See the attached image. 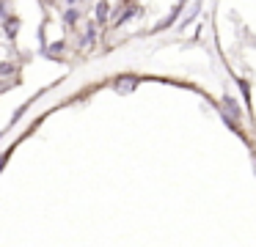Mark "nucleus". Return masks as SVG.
Here are the masks:
<instances>
[{"instance_id":"obj_1","label":"nucleus","mask_w":256,"mask_h":247,"mask_svg":"<svg viewBox=\"0 0 256 247\" xmlns=\"http://www.w3.org/2000/svg\"><path fill=\"white\" fill-rule=\"evenodd\" d=\"M135 88H138V77H132V74H124V77H118V80H116V91L122 93V96L132 93Z\"/></svg>"},{"instance_id":"obj_2","label":"nucleus","mask_w":256,"mask_h":247,"mask_svg":"<svg viewBox=\"0 0 256 247\" xmlns=\"http://www.w3.org/2000/svg\"><path fill=\"white\" fill-rule=\"evenodd\" d=\"M182 5H184V0H179V3H176V5H174V8H171V14H168V16H166V19H162V22H160V25H157V27H154V33H157V30H166V27H171V25H174V22H176V16H179V14H182Z\"/></svg>"},{"instance_id":"obj_3","label":"nucleus","mask_w":256,"mask_h":247,"mask_svg":"<svg viewBox=\"0 0 256 247\" xmlns=\"http://www.w3.org/2000/svg\"><path fill=\"white\" fill-rule=\"evenodd\" d=\"M108 16H110V3H108V0H100V3H96V22L105 25Z\"/></svg>"},{"instance_id":"obj_4","label":"nucleus","mask_w":256,"mask_h":247,"mask_svg":"<svg viewBox=\"0 0 256 247\" xmlns=\"http://www.w3.org/2000/svg\"><path fill=\"white\" fill-rule=\"evenodd\" d=\"M94 38H96V25L94 22H88V30L83 33V38H80V47H91V44H94Z\"/></svg>"},{"instance_id":"obj_5","label":"nucleus","mask_w":256,"mask_h":247,"mask_svg":"<svg viewBox=\"0 0 256 247\" xmlns=\"http://www.w3.org/2000/svg\"><path fill=\"white\" fill-rule=\"evenodd\" d=\"M17 25H20V19L17 16H6V36H17Z\"/></svg>"},{"instance_id":"obj_6","label":"nucleus","mask_w":256,"mask_h":247,"mask_svg":"<svg viewBox=\"0 0 256 247\" xmlns=\"http://www.w3.org/2000/svg\"><path fill=\"white\" fill-rule=\"evenodd\" d=\"M223 104H226V107L232 110V115H234V118H237V115H240V107H237V104H234V99H232V96H226V99H223Z\"/></svg>"},{"instance_id":"obj_7","label":"nucleus","mask_w":256,"mask_h":247,"mask_svg":"<svg viewBox=\"0 0 256 247\" xmlns=\"http://www.w3.org/2000/svg\"><path fill=\"white\" fill-rule=\"evenodd\" d=\"M130 16H135V8H132V5H127V11H124V14H122V16H118V19H116V25H122V22H127Z\"/></svg>"},{"instance_id":"obj_8","label":"nucleus","mask_w":256,"mask_h":247,"mask_svg":"<svg viewBox=\"0 0 256 247\" xmlns=\"http://www.w3.org/2000/svg\"><path fill=\"white\" fill-rule=\"evenodd\" d=\"M64 19H66V25H74V22H78V11H74V8H69L66 14H64Z\"/></svg>"},{"instance_id":"obj_9","label":"nucleus","mask_w":256,"mask_h":247,"mask_svg":"<svg viewBox=\"0 0 256 247\" xmlns=\"http://www.w3.org/2000/svg\"><path fill=\"white\" fill-rule=\"evenodd\" d=\"M0 19H6V3H0Z\"/></svg>"}]
</instances>
